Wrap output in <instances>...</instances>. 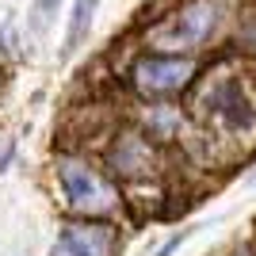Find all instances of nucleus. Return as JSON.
<instances>
[{"label":"nucleus","mask_w":256,"mask_h":256,"mask_svg":"<svg viewBox=\"0 0 256 256\" xmlns=\"http://www.w3.org/2000/svg\"><path fill=\"white\" fill-rule=\"evenodd\" d=\"M54 176H58V188H62L65 210L76 214V218H111L122 206L118 184L100 164H92L84 153H58L54 157Z\"/></svg>","instance_id":"obj_1"},{"label":"nucleus","mask_w":256,"mask_h":256,"mask_svg":"<svg viewBox=\"0 0 256 256\" xmlns=\"http://www.w3.org/2000/svg\"><path fill=\"white\" fill-rule=\"evenodd\" d=\"M195 111L203 118H210L218 130L226 134H245L256 122V107L252 96L245 88V76L234 65H218L214 73H206V80L195 88Z\"/></svg>","instance_id":"obj_2"},{"label":"nucleus","mask_w":256,"mask_h":256,"mask_svg":"<svg viewBox=\"0 0 256 256\" xmlns=\"http://www.w3.org/2000/svg\"><path fill=\"white\" fill-rule=\"evenodd\" d=\"M218 20H222L218 0H188V4H180L176 12H168L160 23H153L146 31V46L153 54L188 58L218 31Z\"/></svg>","instance_id":"obj_3"},{"label":"nucleus","mask_w":256,"mask_h":256,"mask_svg":"<svg viewBox=\"0 0 256 256\" xmlns=\"http://www.w3.org/2000/svg\"><path fill=\"white\" fill-rule=\"evenodd\" d=\"M195 84V62L192 58H168V54H142L130 65V88L138 92L146 104H160L188 92Z\"/></svg>","instance_id":"obj_4"},{"label":"nucleus","mask_w":256,"mask_h":256,"mask_svg":"<svg viewBox=\"0 0 256 256\" xmlns=\"http://www.w3.org/2000/svg\"><path fill=\"white\" fill-rule=\"evenodd\" d=\"M104 164L115 180L142 184V180H150V176L160 172V150H157V142H150L142 130H122L107 146Z\"/></svg>","instance_id":"obj_5"},{"label":"nucleus","mask_w":256,"mask_h":256,"mask_svg":"<svg viewBox=\"0 0 256 256\" xmlns=\"http://www.w3.org/2000/svg\"><path fill=\"white\" fill-rule=\"evenodd\" d=\"M118 234L104 218H80L62 226L58 241L50 245V256H115Z\"/></svg>","instance_id":"obj_6"},{"label":"nucleus","mask_w":256,"mask_h":256,"mask_svg":"<svg viewBox=\"0 0 256 256\" xmlns=\"http://www.w3.org/2000/svg\"><path fill=\"white\" fill-rule=\"evenodd\" d=\"M138 130L150 142L164 146V142H180L184 130H188V115L172 104H146L138 111Z\"/></svg>","instance_id":"obj_7"},{"label":"nucleus","mask_w":256,"mask_h":256,"mask_svg":"<svg viewBox=\"0 0 256 256\" xmlns=\"http://www.w3.org/2000/svg\"><path fill=\"white\" fill-rule=\"evenodd\" d=\"M92 16H96V0H73V12H69V31H65L62 54H73L76 46L84 42L88 27H92Z\"/></svg>","instance_id":"obj_8"},{"label":"nucleus","mask_w":256,"mask_h":256,"mask_svg":"<svg viewBox=\"0 0 256 256\" xmlns=\"http://www.w3.org/2000/svg\"><path fill=\"white\" fill-rule=\"evenodd\" d=\"M58 8H62V0H34V27L42 31L50 16H58Z\"/></svg>","instance_id":"obj_9"},{"label":"nucleus","mask_w":256,"mask_h":256,"mask_svg":"<svg viewBox=\"0 0 256 256\" xmlns=\"http://www.w3.org/2000/svg\"><path fill=\"white\" fill-rule=\"evenodd\" d=\"M188 237H192V230H180V234H172V237H168V241H164V245H160V248H157L153 256H172L176 248L184 245V241H188Z\"/></svg>","instance_id":"obj_10"},{"label":"nucleus","mask_w":256,"mask_h":256,"mask_svg":"<svg viewBox=\"0 0 256 256\" xmlns=\"http://www.w3.org/2000/svg\"><path fill=\"white\" fill-rule=\"evenodd\" d=\"M12 153H16V150H12V146H4V153H0V172L8 168V160H12Z\"/></svg>","instance_id":"obj_11"},{"label":"nucleus","mask_w":256,"mask_h":256,"mask_svg":"<svg viewBox=\"0 0 256 256\" xmlns=\"http://www.w3.org/2000/svg\"><path fill=\"white\" fill-rule=\"evenodd\" d=\"M234 256H252V252H248V248H241V252H234Z\"/></svg>","instance_id":"obj_12"},{"label":"nucleus","mask_w":256,"mask_h":256,"mask_svg":"<svg viewBox=\"0 0 256 256\" xmlns=\"http://www.w3.org/2000/svg\"><path fill=\"white\" fill-rule=\"evenodd\" d=\"M252 184H256V172H252Z\"/></svg>","instance_id":"obj_13"}]
</instances>
